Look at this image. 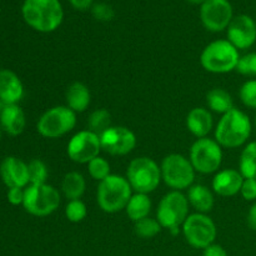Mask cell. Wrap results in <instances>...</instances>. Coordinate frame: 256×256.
<instances>
[{
  "mask_svg": "<svg viewBox=\"0 0 256 256\" xmlns=\"http://www.w3.org/2000/svg\"><path fill=\"white\" fill-rule=\"evenodd\" d=\"M22 12L25 22L40 32H54L64 19L59 0H25Z\"/></svg>",
  "mask_w": 256,
  "mask_h": 256,
  "instance_id": "obj_1",
  "label": "cell"
},
{
  "mask_svg": "<svg viewBox=\"0 0 256 256\" xmlns=\"http://www.w3.org/2000/svg\"><path fill=\"white\" fill-rule=\"evenodd\" d=\"M252 125L249 116L239 109H232L222 116L215 129L218 144L228 149L240 148L252 135Z\"/></svg>",
  "mask_w": 256,
  "mask_h": 256,
  "instance_id": "obj_2",
  "label": "cell"
},
{
  "mask_svg": "<svg viewBox=\"0 0 256 256\" xmlns=\"http://www.w3.org/2000/svg\"><path fill=\"white\" fill-rule=\"evenodd\" d=\"M132 189L126 178L110 174L106 179L99 182L98 186V205L108 214H115L126 208Z\"/></svg>",
  "mask_w": 256,
  "mask_h": 256,
  "instance_id": "obj_3",
  "label": "cell"
},
{
  "mask_svg": "<svg viewBox=\"0 0 256 256\" xmlns=\"http://www.w3.org/2000/svg\"><path fill=\"white\" fill-rule=\"evenodd\" d=\"M239 59V50L225 39L210 42L200 55L202 66L212 74H226L236 70Z\"/></svg>",
  "mask_w": 256,
  "mask_h": 256,
  "instance_id": "obj_4",
  "label": "cell"
},
{
  "mask_svg": "<svg viewBox=\"0 0 256 256\" xmlns=\"http://www.w3.org/2000/svg\"><path fill=\"white\" fill-rule=\"evenodd\" d=\"M126 179L132 190L140 194H150L162 182V170L152 159L140 156L130 162Z\"/></svg>",
  "mask_w": 256,
  "mask_h": 256,
  "instance_id": "obj_5",
  "label": "cell"
},
{
  "mask_svg": "<svg viewBox=\"0 0 256 256\" xmlns=\"http://www.w3.org/2000/svg\"><path fill=\"white\" fill-rule=\"evenodd\" d=\"M189 216V202L182 192L172 190L160 202L156 212V220L162 228L169 229L174 235L179 232V226Z\"/></svg>",
  "mask_w": 256,
  "mask_h": 256,
  "instance_id": "obj_6",
  "label": "cell"
},
{
  "mask_svg": "<svg viewBox=\"0 0 256 256\" xmlns=\"http://www.w3.org/2000/svg\"><path fill=\"white\" fill-rule=\"evenodd\" d=\"M162 179L172 190L189 189L195 180V169L188 158L182 154H170L162 159Z\"/></svg>",
  "mask_w": 256,
  "mask_h": 256,
  "instance_id": "obj_7",
  "label": "cell"
},
{
  "mask_svg": "<svg viewBox=\"0 0 256 256\" xmlns=\"http://www.w3.org/2000/svg\"><path fill=\"white\" fill-rule=\"evenodd\" d=\"M60 205V194L58 189L48 184L32 185L25 189L22 206L34 216H48Z\"/></svg>",
  "mask_w": 256,
  "mask_h": 256,
  "instance_id": "obj_8",
  "label": "cell"
},
{
  "mask_svg": "<svg viewBox=\"0 0 256 256\" xmlns=\"http://www.w3.org/2000/svg\"><path fill=\"white\" fill-rule=\"evenodd\" d=\"M76 125V112L68 106H54L40 116L36 129L42 136L56 139L72 132Z\"/></svg>",
  "mask_w": 256,
  "mask_h": 256,
  "instance_id": "obj_9",
  "label": "cell"
},
{
  "mask_svg": "<svg viewBox=\"0 0 256 256\" xmlns=\"http://www.w3.org/2000/svg\"><path fill=\"white\" fill-rule=\"evenodd\" d=\"M189 160L195 172L212 174L218 172L222 162V150L216 140L202 138L195 140L190 149Z\"/></svg>",
  "mask_w": 256,
  "mask_h": 256,
  "instance_id": "obj_10",
  "label": "cell"
},
{
  "mask_svg": "<svg viewBox=\"0 0 256 256\" xmlns=\"http://www.w3.org/2000/svg\"><path fill=\"white\" fill-rule=\"evenodd\" d=\"M185 239L196 249H206L216 239V225L210 216L202 212L190 214L182 224Z\"/></svg>",
  "mask_w": 256,
  "mask_h": 256,
  "instance_id": "obj_11",
  "label": "cell"
},
{
  "mask_svg": "<svg viewBox=\"0 0 256 256\" xmlns=\"http://www.w3.org/2000/svg\"><path fill=\"white\" fill-rule=\"evenodd\" d=\"M66 152L72 162L89 164L92 159L99 156V152H102L100 136L90 130H82L70 139Z\"/></svg>",
  "mask_w": 256,
  "mask_h": 256,
  "instance_id": "obj_12",
  "label": "cell"
},
{
  "mask_svg": "<svg viewBox=\"0 0 256 256\" xmlns=\"http://www.w3.org/2000/svg\"><path fill=\"white\" fill-rule=\"evenodd\" d=\"M200 19L209 32H222L232 20V4L229 0H205L200 8Z\"/></svg>",
  "mask_w": 256,
  "mask_h": 256,
  "instance_id": "obj_13",
  "label": "cell"
},
{
  "mask_svg": "<svg viewBox=\"0 0 256 256\" xmlns=\"http://www.w3.org/2000/svg\"><path fill=\"white\" fill-rule=\"evenodd\" d=\"M102 150L110 155L122 156L132 152L136 146V136L125 126H110L100 134Z\"/></svg>",
  "mask_w": 256,
  "mask_h": 256,
  "instance_id": "obj_14",
  "label": "cell"
},
{
  "mask_svg": "<svg viewBox=\"0 0 256 256\" xmlns=\"http://www.w3.org/2000/svg\"><path fill=\"white\" fill-rule=\"evenodd\" d=\"M228 40L238 50L252 48L256 42V22L249 15H238L232 18L228 26Z\"/></svg>",
  "mask_w": 256,
  "mask_h": 256,
  "instance_id": "obj_15",
  "label": "cell"
},
{
  "mask_svg": "<svg viewBox=\"0 0 256 256\" xmlns=\"http://www.w3.org/2000/svg\"><path fill=\"white\" fill-rule=\"evenodd\" d=\"M0 176L8 188H25L29 184L28 164L15 156H8L0 164Z\"/></svg>",
  "mask_w": 256,
  "mask_h": 256,
  "instance_id": "obj_16",
  "label": "cell"
},
{
  "mask_svg": "<svg viewBox=\"0 0 256 256\" xmlns=\"http://www.w3.org/2000/svg\"><path fill=\"white\" fill-rule=\"evenodd\" d=\"M242 182L244 176L239 170L224 169L220 170L212 179V190L220 196H234L240 192Z\"/></svg>",
  "mask_w": 256,
  "mask_h": 256,
  "instance_id": "obj_17",
  "label": "cell"
},
{
  "mask_svg": "<svg viewBox=\"0 0 256 256\" xmlns=\"http://www.w3.org/2000/svg\"><path fill=\"white\" fill-rule=\"evenodd\" d=\"M24 95L22 80L12 70H0V100L5 105L18 104Z\"/></svg>",
  "mask_w": 256,
  "mask_h": 256,
  "instance_id": "obj_18",
  "label": "cell"
},
{
  "mask_svg": "<svg viewBox=\"0 0 256 256\" xmlns=\"http://www.w3.org/2000/svg\"><path fill=\"white\" fill-rule=\"evenodd\" d=\"M26 119L22 108L18 104L5 105L0 114V126L12 136H18L25 129Z\"/></svg>",
  "mask_w": 256,
  "mask_h": 256,
  "instance_id": "obj_19",
  "label": "cell"
},
{
  "mask_svg": "<svg viewBox=\"0 0 256 256\" xmlns=\"http://www.w3.org/2000/svg\"><path fill=\"white\" fill-rule=\"evenodd\" d=\"M188 130L198 139L206 138L212 129V115L205 108H194L186 118Z\"/></svg>",
  "mask_w": 256,
  "mask_h": 256,
  "instance_id": "obj_20",
  "label": "cell"
},
{
  "mask_svg": "<svg viewBox=\"0 0 256 256\" xmlns=\"http://www.w3.org/2000/svg\"><path fill=\"white\" fill-rule=\"evenodd\" d=\"M65 98H66V106L74 112H85L89 108L92 100L89 88L80 82H75L69 85Z\"/></svg>",
  "mask_w": 256,
  "mask_h": 256,
  "instance_id": "obj_21",
  "label": "cell"
},
{
  "mask_svg": "<svg viewBox=\"0 0 256 256\" xmlns=\"http://www.w3.org/2000/svg\"><path fill=\"white\" fill-rule=\"evenodd\" d=\"M188 202L198 212L206 214L214 206V195L205 185H192L188 189Z\"/></svg>",
  "mask_w": 256,
  "mask_h": 256,
  "instance_id": "obj_22",
  "label": "cell"
},
{
  "mask_svg": "<svg viewBox=\"0 0 256 256\" xmlns=\"http://www.w3.org/2000/svg\"><path fill=\"white\" fill-rule=\"evenodd\" d=\"M86 189L84 176L78 172H70L65 174L62 182V192L66 199L78 200L82 196Z\"/></svg>",
  "mask_w": 256,
  "mask_h": 256,
  "instance_id": "obj_23",
  "label": "cell"
},
{
  "mask_svg": "<svg viewBox=\"0 0 256 256\" xmlns=\"http://www.w3.org/2000/svg\"><path fill=\"white\" fill-rule=\"evenodd\" d=\"M125 210H126V214L129 216V219L136 222L139 220L149 216L150 210H152V200L148 196V194L136 192V194H134L130 198Z\"/></svg>",
  "mask_w": 256,
  "mask_h": 256,
  "instance_id": "obj_24",
  "label": "cell"
},
{
  "mask_svg": "<svg viewBox=\"0 0 256 256\" xmlns=\"http://www.w3.org/2000/svg\"><path fill=\"white\" fill-rule=\"evenodd\" d=\"M206 102L210 110L218 114H226L232 109H234L232 98L226 90L222 88H214L206 95Z\"/></svg>",
  "mask_w": 256,
  "mask_h": 256,
  "instance_id": "obj_25",
  "label": "cell"
},
{
  "mask_svg": "<svg viewBox=\"0 0 256 256\" xmlns=\"http://www.w3.org/2000/svg\"><path fill=\"white\" fill-rule=\"evenodd\" d=\"M239 172L244 179H256V142L245 145L240 154Z\"/></svg>",
  "mask_w": 256,
  "mask_h": 256,
  "instance_id": "obj_26",
  "label": "cell"
},
{
  "mask_svg": "<svg viewBox=\"0 0 256 256\" xmlns=\"http://www.w3.org/2000/svg\"><path fill=\"white\" fill-rule=\"evenodd\" d=\"M88 124H89L90 132L100 136V134L112 126V115L106 109H98L90 114Z\"/></svg>",
  "mask_w": 256,
  "mask_h": 256,
  "instance_id": "obj_27",
  "label": "cell"
},
{
  "mask_svg": "<svg viewBox=\"0 0 256 256\" xmlns=\"http://www.w3.org/2000/svg\"><path fill=\"white\" fill-rule=\"evenodd\" d=\"M160 230H162V225L159 224V222L149 216L135 222V232L138 236L144 238V239L154 238L155 235L159 234Z\"/></svg>",
  "mask_w": 256,
  "mask_h": 256,
  "instance_id": "obj_28",
  "label": "cell"
},
{
  "mask_svg": "<svg viewBox=\"0 0 256 256\" xmlns=\"http://www.w3.org/2000/svg\"><path fill=\"white\" fill-rule=\"evenodd\" d=\"M28 170H29V182L32 185L46 184L48 179V168L42 160L32 159L28 164Z\"/></svg>",
  "mask_w": 256,
  "mask_h": 256,
  "instance_id": "obj_29",
  "label": "cell"
},
{
  "mask_svg": "<svg viewBox=\"0 0 256 256\" xmlns=\"http://www.w3.org/2000/svg\"><path fill=\"white\" fill-rule=\"evenodd\" d=\"M88 170L90 176L100 182L110 175V164L104 158L96 156L88 164Z\"/></svg>",
  "mask_w": 256,
  "mask_h": 256,
  "instance_id": "obj_30",
  "label": "cell"
},
{
  "mask_svg": "<svg viewBox=\"0 0 256 256\" xmlns=\"http://www.w3.org/2000/svg\"><path fill=\"white\" fill-rule=\"evenodd\" d=\"M86 205L80 199L70 200L65 208V216L70 222H80L86 218Z\"/></svg>",
  "mask_w": 256,
  "mask_h": 256,
  "instance_id": "obj_31",
  "label": "cell"
},
{
  "mask_svg": "<svg viewBox=\"0 0 256 256\" xmlns=\"http://www.w3.org/2000/svg\"><path fill=\"white\" fill-rule=\"evenodd\" d=\"M239 96L245 106L256 109V79L248 80L242 85Z\"/></svg>",
  "mask_w": 256,
  "mask_h": 256,
  "instance_id": "obj_32",
  "label": "cell"
},
{
  "mask_svg": "<svg viewBox=\"0 0 256 256\" xmlns=\"http://www.w3.org/2000/svg\"><path fill=\"white\" fill-rule=\"evenodd\" d=\"M236 72L244 76H256V52H248L240 56L236 65Z\"/></svg>",
  "mask_w": 256,
  "mask_h": 256,
  "instance_id": "obj_33",
  "label": "cell"
},
{
  "mask_svg": "<svg viewBox=\"0 0 256 256\" xmlns=\"http://www.w3.org/2000/svg\"><path fill=\"white\" fill-rule=\"evenodd\" d=\"M92 15L100 22H109L114 18V10L105 2H98L92 6Z\"/></svg>",
  "mask_w": 256,
  "mask_h": 256,
  "instance_id": "obj_34",
  "label": "cell"
},
{
  "mask_svg": "<svg viewBox=\"0 0 256 256\" xmlns=\"http://www.w3.org/2000/svg\"><path fill=\"white\" fill-rule=\"evenodd\" d=\"M240 194L246 202L256 200V179H244Z\"/></svg>",
  "mask_w": 256,
  "mask_h": 256,
  "instance_id": "obj_35",
  "label": "cell"
},
{
  "mask_svg": "<svg viewBox=\"0 0 256 256\" xmlns=\"http://www.w3.org/2000/svg\"><path fill=\"white\" fill-rule=\"evenodd\" d=\"M25 189L22 188H9L8 192V200L12 205H22L24 202Z\"/></svg>",
  "mask_w": 256,
  "mask_h": 256,
  "instance_id": "obj_36",
  "label": "cell"
},
{
  "mask_svg": "<svg viewBox=\"0 0 256 256\" xmlns=\"http://www.w3.org/2000/svg\"><path fill=\"white\" fill-rule=\"evenodd\" d=\"M204 256H229V255H228L226 250H225L222 245L212 244L210 246H208L206 249H204Z\"/></svg>",
  "mask_w": 256,
  "mask_h": 256,
  "instance_id": "obj_37",
  "label": "cell"
},
{
  "mask_svg": "<svg viewBox=\"0 0 256 256\" xmlns=\"http://www.w3.org/2000/svg\"><path fill=\"white\" fill-rule=\"evenodd\" d=\"M246 222H248V226H249L250 229L256 232V202L252 205V208L249 209V212H248V218H246Z\"/></svg>",
  "mask_w": 256,
  "mask_h": 256,
  "instance_id": "obj_38",
  "label": "cell"
},
{
  "mask_svg": "<svg viewBox=\"0 0 256 256\" xmlns=\"http://www.w3.org/2000/svg\"><path fill=\"white\" fill-rule=\"evenodd\" d=\"M72 8L78 10H86L92 6V0H69Z\"/></svg>",
  "mask_w": 256,
  "mask_h": 256,
  "instance_id": "obj_39",
  "label": "cell"
},
{
  "mask_svg": "<svg viewBox=\"0 0 256 256\" xmlns=\"http://www.w3.org/2000/svg\"><path fill=\"white\" fill-rule=\"evenodd\" d=\"M186 2H190V4H202L205 0H186Z\"/></svg>",
  "mask_w": 256,
  "mask_h": 256,
  "instance_id": "obj_40",
  "label": "cell"
},
{
  "mask_svg": "<svg viewBox=\"0 0 256 256\" xmlns=\"http://www.w3.org/2000/svg\"><path fill=\"white\" fill-rule=\"evenodd\" d=\"M4 106H5V104L2 102V100H0V114H2V109H4Z\"/></svg>",
  "mask_w": 256,
  "mask_h": 256,
  "instance_id": "obj_41",
  "label": "cell"
},
{
  "mask_svg": "<svg viewBox=\"0 0 256 256\" xmlns=\"http://www.w3.org/2000/svg\"><path fill=\"white\" fill-rule=\"evenodd\" d=\"M0 139H2V126H0Z\"/></svg>",
  "mask_w": 256,
  "mask_h": 256,
  "instance_id": "obj_42",
  "label": "cell"
},
{
  "mask_svg": "<svg viewBox=\"0 0 256 256\" xmlns=\"http://www.w3.org/2000/svg\"><path fill=\"white\" fill-rule=\"evenodd\" d=\"M255 128H256V115H255Z\"/></svg>",
  "mask_w": 256,
  "mask_h": 256,
  "instance_id": "obj_43",
  "label": "cell"
}]
</instances>
